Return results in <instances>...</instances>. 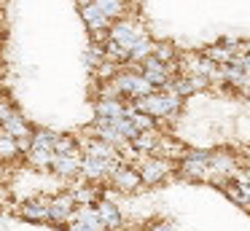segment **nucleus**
<instances>
[{"label":"nucleus","mask_w":250,"mask_h":231,"mask_svg":"<svg viewBox=\"0 0 250 231\" xmlns=\"http://www.w3.org/2000/svg\"><path fill=\"white\" fill-rule=\"evenodd\" d=\"M137 113H146L151 118H167V121H175L178 113L183 110V97L172 94V91H153V94L143 97V100L132 102Z\"/></svg>","instance_id":"1"},{"label":"nucleus","mask_w":250,"mask_h":231,"mask_svg":"<svg viewBox=\"0 0 250 231\" xmlns=\"http://www.w3.org/2000/svg\"><path fill=\"white\" fill-rule=\"evenodd\" d=\"M110 41H116L121 48L132 51V48L140 46L143 41H151V32H148V24L140 16L129 14V16H124V19L110 24Z\"/></svg>","instance_id":"2"},{"label":"nucleus","mask_w":250,"mask_h":231,"mask_svg":"<svg viewBox=\"0 0 250 231\" xmlns=\"http://www.w3.org/2000/svg\"><path fill=\"white\" fill-rule=\"evenodd\" d=\"M178 177L188 183H210V150L188 148L186 156L178 161Z\"/></svg>","instance_id":"3"},{"label":"nucleus","mask_w":250,"mask_h":231,"mask_svg":"<svg viewBox=\"0 0 250 231\" xmlns=\"http://www.w3.org/2000/svg\"><path fill=\"white\" fill-rule=\"evenodd\" d=\"M135 167H137V172H140V177H143V186H151V188L162 186V183L169 180V177L178 175V164L162 159V156H143Z\"/></svg>","instance_id":"4"},{"label":"nucleus","mask_w":250,"mask_h":231,"mask_svg":"<svg viewBox=\"0 0 250 231\" xmlns=\"http://www.w3.org/2000/svg\"><path fill=\"white\" fill-rule=\"evenodd\" d=\"M116 89H119V94L124 97L126 102H137L143 100V97L153 94V86L146 81V75L140 73V70H129V67H121V73L113 78Z\"/></svg>","instance_id":"5"},{"label":"nucleus","mask_w":250,"mask_h":231,"mask_svg":"<svg viewBox=\"0 0 250 231\" xmlns=\"http://www.w3.org/2000/svg\"><path fill=\"white\" fill-rule=\"evenodd\" d=\"M49 202L51 196L35 193V196H27L19 204H14V212H17V218L27 220V223H49Z\"/></svg>","instance_id":"6"},{"label":"nucleus","mask_w":250,"mask_h":231,"mask_svg":"<svg viewBox=\"0 0 250 231\" xmlns=\"http://www.w3.org/2000/svg\"><path fill=\"white\" fill-rule=\"evenodd\" d=\"M76 207H78V204H76V199H73L70 188L51 193V202H49V223H51V226H60V229H65V226L73 220V212H76Z\"/></svg>","instance_id":"7"},{"label":"nucleus","mask_w":250,"mask_h":231,"mask_svg":"<svg viewBox=\"0 0 250 231\" xmlns=\"http://www.w3.org/2000/svg\"><path fill=\"white\" fill-rule=\"evenodd\" d=\"M108 186H110V188H116L119 193H126V196H129V193H137L140 188H146V186H143L140 172H137V167L124 164V161H121V164L116 167L113 172H110Z\"/></svg>","instance_id":"8"},{"label":"nucleus","mask_w":250,"mask_h":231,"mask_svg":"<svg viewBox=\"0 0 250 231\" xmlns=\"http://www.w3.org/2000/svg\"><path fill=\"white\" fill-rule=\"evenodd\" d=\"M178 67H180V75H199V78H212L218 64L210 62L202 51H188V54H180L178 59Z\"/></svg>","instance_id":"9"},{"label":"nucleus","mask_w":250,"mask_h":231,"mask_svg":"<svg viewBox=\"0 0 250 231\" xmlns=\"http://www.w3.org/2000/svg\"><path fill=\"white\" fill-rule=\"evenodd\" d=\"M121 161H105V159H94V156H83L81 164V180L94 183V186H103L110 180V172L119 167Z\"/></svg>","instance_id":"10"},{"label":"nucleus","mask_w":250,"mask_h":231,"mask_svg":"<svg viewBox=\"0 0 250 231\" xmlns=\"http://www.w3.org/2000/svg\"><path fill=\"white\" fill-rule=\"evenodd\" d=\"M81 164H83V153H67V156H54V167L51 175L60 177L65 183H76L81 177Z\"/></svg>","instance_id":"11"},{"label":"nucleus","mask_w":250,"mask_h":231,"mask_svg":"<svg viewBox=\"0 0 250 231\" xmlns=\"http://www.w3.org/2000/svg\"><path fill=\"white\" fill-rule=\"evenodd\" d=\"M78 145H81L83 156H94V159H105V161H121L119 148H113V145L103 143V140H97V137L83 134V137H78Z\"/></svg>","instance_id":"12"},{"label":"nucleus","mask_w":250,"mask_h":231,"mask_svg":"<svg viewBox=\"0 0 250 231\" xmlns=\"http://www.w3.org/2000/svg\"><path fill=\"white\" fill-rule=\"evenodd\" d=\"M97 215H100V220H103L105 231H121L124 223H126L124 212H121V207L116 202H105L103 199V202L97 204Z\"/></svg>","instance_id":"13"},{"label":"nucleus","mask_w":250,"mask_h":231,"mask_svg":"<svg viewBox=\"0 0 250 231\" xmlns=\"http://www.w3.org/2000/svg\"><path fill=\"white\" fill-rule=\"evenodd\" d=\"M70 193H73L78 207H81V204H100L103 202V186L86 183V180H81V177L70 186Z\"/></svg>","instance_id":"14"},{"label":"nucleus","mask_w":250,"mask_h":231,"mask_svg":"<svg viewBox=\"0 0 250 231\" xmlns=\"http://www.w3.org/2000/svg\"><path fill=\"white\" fill-rule=\"evenodd\" d=\"M78 14H81V21L86 24V30L92 32V35L94 32H110V24H113V21H110L94 3L86 5V8H78Z\"/></svg>","instance_id":"15"},{"label":"nucleus","mask_w":250,"mask_h":231,"mask_svg":"<svg viewBox=\"0 0 250 231\" xmlns=\"http://www.w3.org/2000/svg\"><path fill=\"white\" fill-rule=\"evenodd\" d=\"M126 116V100H94V118H124Z\"/></svg>","instance_id":"16"},{"label":"nucleus","mask_w":250,"mask_h":231,"mask_svg":"<svg viewBox=\"0 0 250 231\" xmlns=\"http://www.w3.org/2000/svg\"><path fill=\"white\" fill-rule=\"evenodd\" d=\"M3 132L11 134L14 140H19V143H22V140H30V143H33V132H35V126L22 116V110H19L14 118H8V121L3 124Z\"/></svg>","instance_id":"17"},{"label":"nucleus","mask_w":250,"mask_h":231,"mask_svg":"<svg viewBox=\"0 0 250 231\" xmlns=\"http://www.w3.org/2000/svg\"><path fill=\"white\" fill-rule=\"evenodd\" d=\"M202 54H205L210 62H215V64H234L237 62V51H234V46H226L223 41H215L212 46H205Z\"/></svg>","instance_id":"18"},{"label":"nucleus","mask_w":250,"mask_h":231,"mask_svg":"<svg viewBox=\"0 0 250 231\" xmlns=\"http://www.w3.org/2000/svg\"><path fill=\"white\" fill-rule=\"evenodd\" d=\"M162 129H148V132H140L135 140H132V145H135L137 150H140L143 156H156L159 145H162Z\"/></svg>","instance_id":"19"},{"label":"nucleus","mask_w":250,"mask_h":231,"mask_svg":"<svg viewBox=\"0 0 250 231\" xmlns=\"http://www.w3.org/2000/svg\"><path fill=\"white\" fill-rule=\"evenodd\" d=\"M0 161L6 167H14L17 161H24V153L19 148V143L6 132H0Z\"/></svg>","instance_id":"20"},{"label":"nucleus","mask_w":250,"mask_h":231,"mask_svg":"<svg viewBox=\"0 0 250 231\" xmlns=\"http://www.w3.org/2000/svg\"><path fill=\"white\" fill-rule=\"evenodd\" d=\"M94 5H97L110 21H119V19H124V16L132 14V5L135 3H129V0H94Z\"/></svg>","instance_id":"21"},{"label":"nucleus","mask_w":250,"mask_h":231,"mask_svg":"<svg viewBox=\"0 0 250 231\" xmlns=\"http://www.w3.org/2000/svg\"><path fill=\"white\" fill-rule=\"evenodd\" d=\"M186 150H188V145H183V143H178V140H172V137H167V134H164L162 145H159V150H156V156H162V159L178 164V161L186 156Z\"/></svg>","instance_id":"22"},{"label":"nucleus","mask_w":250,"mask_h":231,"mask_svg":"<svg viewBox=\"0 0 250 231\" xmlns=\"http://www.w3.org/2000/svg\"><path fill=\"white\" fill-rule=\"evenodd\" d=\"M54 156L57 153H51V150L30 148V153L24 156V164H27L30 169H35V172H51V167H54Z\"/></svg>","instance_id":"23"},{"label":"nucleus","mask_w":250,"mask_h":231,"mask_svg":"<svg viewBox=\"0 0 250 231\" xmlns=\"http://www.w3.org/2000/svg\"><path fill=\"white\" fill-rule=\"evenodd\" d=\"M57 137H60V132H54V129L35 126V132H33V148L35 150H51V153H54Z\"/></svg>","instance_id":"24"},{"label":"nucleus","mask_w":250,"mask_h":231,"mask_svg":"<svg viewBox=\"0 0 250 231\" xmlns=\"http://www.w3.org/2000/svg\"><path fill=\"white\" fill-rule=\"evenodd\" d=\"M153 57L164 64H172L180 59V54H178V46L172 41H153Z\"/></svg>","instance_id":"25"},{"label":"nucleus","mask_w":250,"mask_h":231,"mask_svg":"<svg viewBox=\"0 0 250 231\" xmlns=\"http://www.w3.org/2000/svg\"><path fill=\"white\" fill-rule=\"evenodd\" d=\"M54 153L57 156H67V153H81V145H78L76 134H60L54 145Z\"/></svg>","instance_id":"26"},{"label":"nucleus","mask_w":250,"mask_h":231,"mask_svg":"<svg viewBox=\"0 0 250 231\" xmlns=\"http://www.w3.org/2000/svg\"><path fill=\"white\" fill-rule=\"evenodd\" d=\"M119 73H121V64H116V62H110V59H105V62L100 64L97 70H94V81H113Z\"/></svg>","instance_id":"27"},{"label":"nucleus","mask_w":250,"mask_h":231,"mask_svg":"<svg viewBox=\"0 0 250 231\" xmlns=\"http://www.w3.org/2000/svg\"><path fill=\"white\" fill-rule=\"evenodd\" d=\"M17 113H19V107L14 105V102L8 100L6 94H0V124H6L8 118H14Z\"/></svg>","instance_id":"28"},{"label":"nucleus","mask_w":250,"mask_h":231,"mask_svg":"<svg viewBox=\"0 0 250 231\" xmlns=\"http://www.w3.org/2000/svg\"><path fill=\"white\" fill-rule=\"evenodd\" d=\"M143 231H180L172 220H164V218H153L143 226Z\"/></svg>","instance_id":"29"},{"label":"nucleus","mask_w":250,"mask_h":231,"mask_svg":"<svg viewBox=\"0 0 250 231\" xmlns=\"http://www.w3.org/2000/svg\"><path fill=\"white\" fill-rule=\"evenodd\" d=\"M65 231H97V229H92V226H83V223H76V220H70V223L65 226Z\"/></svg>","instance_id":"30"},{"label":"nucleus","mask_w":250,"mask_h":231,"mask_svg":"<svg viewBox=\"0 0 250 231\" xmlns=\"http://www.w3.org/2000/svg\"><path fill=\"white\" fill-rule=\"evenodd\" d=\"M8 177H11V169L0 161V183H8Z\"/></svg>","instance_id":"31"},{"label":"nucleus","mask_w":250,"mask_h":231,"mask_svg":"<svg viewBox=\"0 0 250 231\" xmlns=\"http://www.w3.org/2000/svg\"><path fill=\"white\" fill-rule=\"evenodd\" d=\"M239 177H245V180L250 183V164H248V167H242V169H239Z\"/></svg>","instance_id":"32"},{"label":"nucleus","mask_w":250,"mask_h":231,"mask_svg":"<svg viewBox=\"0 0 250 231\" xmlns=\"http://www.w3.org/2000/svg\"><path fill=\"white\" fill-rule=\"evenodd\" d=\"M92 3H94V0H76L78 8H86V5H92Z\"/></svg>","instance_id":"33"},{"label":"nucleus","mask_w":250,"mask_h":231,"mask_svg":"<svg viewBox=\"0 0 250 231\" xmlns=\"http://www.w3.org/2000/svg\"><path fill=\"white\" fill-rule=\"evenodd\" d=\"M0 212H3V204H0Z\"/></svg>","instance_id":"34"},{"label":"nucleus","mask_w":250,"mask_h":231,"mask_svg":"<svg viewBox=\"0 0 250 231\" xmlns=\"http://www.w3.org/2000/svg\"><path fill=\"white\" fill-rule=\"evenodd\" d=\"M0 132H3V124H0Z\"/></svg>","instance_id":"35"},{"label":"nucleus","mask_w":250,"mask_h":231,"mask_svg":"<svg viewBox=\"0 0 250 231\" xmlns=\"http://www.w3.org/2000/svg\"><path fill=\"white\" fill-rule=\"evenodd\" d=\"M129 3H137V0H129Z\"/></svg>","instance_id":"36"},{"label":"nucleus","mask_w":250,"mask_h":231,"mask_svg":"<svg viewBox=\"0 0 250 231\" xmlns=\"http://www.w3.org/2000/svg\"><path fill=\"white\" fill-rule=\"evenodd\" d=\"M248 215H250V212H248Z\"/></svg>","instance_id":"37"}]
</instances>
